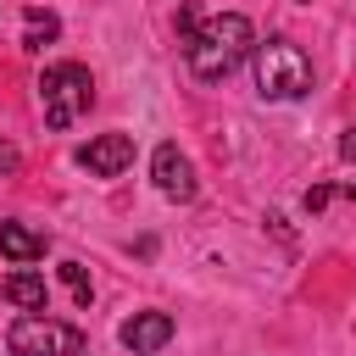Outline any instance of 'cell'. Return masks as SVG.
<instances>
[{
    "label": "cell",
    "instance_id": "1",
    "mask_svg": "<svg viewBox=\"0 0 356 356\" xmlns=\"http://www.w3.org/2000/svg\"><path fill=\"white\" fill-rule=\"evenodd\" d=\"M250 50H256V28H250V17H245V11H217V17H206V22L195 28V39L184 44L189 72H195V78H206V83L228 78Z\"/></svg>",
    "mask_w": 356,
    "mask_h": 356
},
{
    "label": "cell",
    "instance_id": "2",
    "mask_svg": "<svg viewBox=\"0 0 356 356\" xmlns=\"http://www.w3.org/2000/svg\"><path fill=\"white\" fill-rule=\"evenodd\" d=\"M256 89H261V100H295V95H306V89H312V61H306V50L289 44V39L256 44Z\"/></svg>",
    "mask_w": 356,
    "mask_h": 356
},
{
    "label": "cell",
    "instance_id": "3",
    "mask_svg": "<svg viewBox=\"0 0 356 356\" xmlns=\"http://www.w3.org/2000/svg\"><path fill=\"white\" fill-rule=\"evenodd\" d=\"M89 100H95L89 67H78V61L44 67V78H39V106H44V122H50V128H72V122L89 111Z\"/></svg>",
    "mask_w": 356,
    "mask_h": 356
},
{
    "label": "cell",
    "instance_id": "4",
    "mask_svg": "<svg viewBox=\"0 0 356 356\" xmlns=\"http://www.w3.org/2000/svg\"><path fill=\"white\" fill-rule=\"evenodd\" d=\"M6 350L11 356H83V328L33 312V317H17L6 328Z\"/></svg>",
    "mask_w": 356,
    "mask_h": 356
},
{
    "label": "cell",
    "instance_id": "5",
    "mask_svg": "<svg viewBox=\"0 0 356 356\" xmlns=\"http://www.w3.org/2000/svg\"><path fill=\"white\" fill-rule=\"evenodd\" d=\"M150 178H156V189L167 195V200H195V167H189V156L178 150V145H156V156H150Z\"/></svg>",
    "mask_w": 356,
    "mask_h": 356
},
{
    "label": "cell",
    "instance_id": "6",
    "mask_svg": "<svg viewBox=\"0 0 356 356\" xmlns=\"http://www.w3.org/2000/svg\"><path fill=\"white\" fill-rule=\"evenodd\" d=\"M78 167H89L95 178H117V172L134 167V139L128 134H100L78 150Z\"/></svg>",
    "mask_w": 356,
    "mask_h": 356
},
{
    "label": "cell",
    "instance_id": "7",
    "mask_svg": "<svg viewBox=\"0 0 356 356\" xmlns=\"http://www.w3.org/2000/svg\"><path fill=\"white\" fill-rule=\"evenodd\" d=\"M167 339H172V317H167V312H134V317L122 323V345H128L134 356H156Z\"/></svg>",
    "mask_w": 356,
    "mask_h": 356
},
{
    "label": "cell",
    "instance_id": "8",
    "mask_svg": "<svg viewBox=\"0 0 356 356\" xmlns=\"http://www.w3.org/2000/svg\"><path fill=\"white\" fill-rule=\"evenodd\" d=\"M0 295L17 306V312H50V284L39 278V273H28V267H17V273H6V284H0Z\"/></svg>",
    "mask_w": 356,
    "mask_h": 356
},
{
    "label": "cell",
    "instance_id": "9",
    "mask_svg": "<svg viewBox=\"0 0 356 356\" xmlns=\"http://www.w3.org/2000/svg\"><path fill=\"white\" fill-rule=\"evenodd\" d=\"M44 234L39 228H22V222H0V256L6 261H17V267H28V261H39L44 256Z\"/></svg>",
    "mask_w": 356,
    "mask_h": 356
},
{
    "label": "cell",
    "instance_id": "10",
    "mask_svg": "<svg viewBox=\"0 0 356 356\" xmlns=\"http://www.w3.org/2000/svg\"><path fill=\"white\" fill-rule=\"evenodd\" d=\"M56 33H61L56 11H44V6H28V11H22V50H44Z\"/></svg>",
    "mask_w": 356,
    "mask_h": 356
},
{
    "label": "cell",
    "instance_id": "11",
    "mask_svg": "<svg viewBox=\"0 0 356 356\" xmlns=\"http://www.w3.org/2000/svg\"><path fill=\"white\" fill-rule=\"evenodd\" d=\"M61 284L72 289V300H78V306H89V300H95V284H89L83 261H61Z\"/></svg>",
    "mask_w": 356,
    "mask_h": 356
},
{
    "label": "cell",
    "instance_id": "12",
    "mask_svg": "<svg viewBox=\"0 0 356 356\" xmlns=\"http://www.w3.org/2000/svg\"><path fill=\"white\" fill-rule=\"evenodd\" d=\"M328 200H334V189H328V184H312V189H306V211H323Z\"/></svg>",
    "mask_w": 356,
    "mask_h": 356
},
{
    "label": "cell",
    "instance_id": "13",
    "mask_svg": "<svg viewBox=\"0 0 356 356\" xmlns=\"http://www.w3.org/2000/svg\"><path fill=\"white\" fill-rule=\"evenodd\" d=\"M17 167H22V150L11 139H0V172H17Z\"/></svg>",
    "mask_w": 356,
    "mask_h": 356
},
{
    "label": "cell",
    "instance_id": "14",
    "mask_svg": "<svg viewBox=\"0 0 356 356\" xmlns=\"http://www.w3.org/2000/svg\"><path fill=\"white\" fill-rule=\"evenodd\" d=\"M339 156H345V161H350V167H356V122H350V128H345V134H339Z\"/></svg>",
    "mask_w": 356,
    "mask_h": 356
}]
</instances>
